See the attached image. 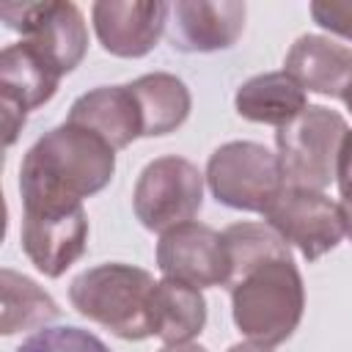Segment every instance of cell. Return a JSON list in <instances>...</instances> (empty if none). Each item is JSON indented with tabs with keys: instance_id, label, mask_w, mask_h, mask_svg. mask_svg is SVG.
<instances>
[{
	"instance_id": "484cf974",
	"label": "cell",
	"mask_w": 352,
	"mask_h": 352,
	"mask_svg": "<svg viewBox=\"0 0 352 352\" xmlns=\"http://www.w3.org/2000/svg\"><path fill=\"white\" fill-rule=\"evenodd\" d=\"M344 104H346V110H349V113H352V96H349V99H346V102H344Z\"/></svg>"
},
{
	"instance_id": "7402d4cb",
	"label": "cell",
	"mask_w": 352,
	"mask_h": 352,
	"mask_svg": "<svg viewBox=\"0 0 352 352\" xmlns=\"http://www.w3.org/2000/svg\"><path fill=\"white\" fill-rule=\"evenodd\" d=\"M336 184H338V192H341L338 209H341V217H344V231L352 239V129L346 132L344 146H341V154H338Z\"/></svg>"
},
{
	"instance_id": "277c9868",
	"label": "cell",
	"mask_w": 352,
	"mask_h": 352,
	"mask_svg": "<svg viewBox=\"0 0 352 352\" xmlns=\"http://www.w3.org/2000/svg\"><path fill=\"white\" fill-rule=\"evenodd\" d=\"M349 124L341 113L308 104L294 121L275 132L283 184L294 190L324 192L336 182L338 154Z\"/></svg>"
},
{
	"instance_id": "9c48e42d",
	"label": "cell",
	"mask_w": 352,
	"mask_h": 352,
	"mask_svg": "<svg viewBox=\"0 0 352 352\" xmlns=\"http://www.w3.org/2000/svg\"><path fill=\"white\" fill-rule=\"evenodd\" d=\"M19 239L25 256L41 275L60 278L85 253L88 214L82 204L69 209H22Z\"/></svg>"
},
{
	"instance_id": "44dd1931",
	"label": "cell",
	"mask_w": 352,
	"mask_h": 352,
	"mask_svg": "<svg viewBox=\"0 0 352 352\" xmlns=\"http://www.w3.org/2000/svg\"><path fill=\"white\" fill-rule=\"evenodd\" d=\"M311 16L319 28L352 41V3L316 0V3H311Z\"/></svg>"
},
{
	"instance_id": "ac0fdd59",
	"label": "cell",
	"mask_w": 352,
	"mask_h": 352,
	"mask_svg": "<svg viewBox=\"0 0 352 352\" xmlns=\"http://www.w3.org/2000/svg\"><path fill=\"white\" fill-rule=\"evenodd\" d=\"M140 118H143V138H160L168 132H176L192 107L187 85L168 72H151L129 82Z\"/></svg>"
},
{
	"instance_id": "9a60e30c",
	"label": "cell",
	"mask_w": 352,
	"mask_h": 352,
	"mask_svg": "<svg viewBox=\"0 0 352 352\" xmlns=\"http://www.w3.org/2000/svg\"><path fill=\"white\" fill-rule=\"evenodd\" d=\"M234 107L245 121L286 126L305 107L308 96L302 85L286 72H264L245 80L234 94Z\"/></svg>"
},
{
	"instance_id": "ba28073f",
	"label": "cell",
	"mask_w": 352,
	"mask_h": 352,
	"mask_svg": "<svg viewBox=\"0 0 352 352\" xmlns=\"http://www.w3.org/2000/svg\"><path fill=\"white\" fill-rule=\"evenodd\" d=\"M261 217L286 245L297 248L308 261L322 258L346 236L338 204L314 190L283 187Z\"/></svg>"
},
{
	"instance_id": "cb8c5ba5",
	"label": "cell",
	"mask_w": 352,
	"mask_h": 352,
	"mask_svg": "<svg viewBox=\"0 0 352 352\" xmlns=\"http://www.w3.org/2000/svg\"><path fill=\"white\" fill-rule=\"evenodd\" d=\"M228 352H272V349L261 346V344H253V341H242V344H234Z\"/></svg>"
},
{
	"instance_id": "603a6c76",
	"label": "cell",
	"mask_w": 352,
	"mask_h": 352,
	"mask_svg": "<svg viewBox=\"0 0 352 352\" xmlns=\"http://www.w3.org/2000/svg\"><path fill=\"white\" fill-rule=\"evenodd\" d=\"M0 121H3V132H6V146H14V140L19 138L25 121H28V110L22 104H16L8 96H0Z\"/></svg>"
},
{
	"instance_id": "2e32d148",
	"label": "cell",
	"mask_w": 352,
	"mask_h": 352,
	"mask_svg": "<svg viewBox=\"0 0 352 352\" xmlns=\"http://www.w3.org/2000/svg\"><path fill=\"white\" fill-rule=\"evenodd\" d=\"M60 74L25 41H14L0 52V96L14 99L28 113L50 102Z\"/></svg>"
},
{
	"instance_id": "5bb4252c",
	"label": "cell",
	"mask_w": 352,
	"mask_h": 352,
	"mask_svg": "<svg viewBox=\"0 0 352 352\" xmlns=\"http://www.w3.org/2000/svg\"><path fill=\"white\" fill-rule=\"evenodd\" d=\"M69 124L82 126L102 138L110 148H126L132 140L143 138V118L138 99L126 85H99L74 99L69 107Z\"/></svg>"
},
{
	"instance_id": "3957f363",
	"label": "cell",
	"mask_w": 352,
	"mask_h": 352,
	"mask_svg": "<svg viewBox=\"0 0 352 352\" xmlns=\"http://www.w3.org/2000/svg\"><path fill=\"white\" fill-rule=\"evenodd\" d=\"M154 275L148 270L107 261L80 272L69 286V300L85 319L107 327L124 341L154 336Z\"/></svg>"
},
{
	"instance_id": "ffe728a7",
	"label": "cell",
	"mask_w": 352,
	"mask_h": 352,
	"mask_svg": "<svg viewBox=\"0 0 352 352\" xmlns=\"http://www.w3.org/2000/svg\"><path fill=\"white\" fill-rule=\"evenodd\" d=\"M16 352H110V346L82 327L63 324L33 333L16 346Z\"/></svg>"
},
{
	"instance_id": "6da1fadb",
	"label": "cell",
	"mask_w": 352,
	"mask_h": 352,
	"mask_svg": "<svg viewBox=\"0 0 352 352\" xmlns=\"http://www.w3.org/2000/svg\"><path fill=\"white\" fill-rule=\"evenodd\" d=\"M116 173V148L94 132L63 121L44 132L22 157V209H69L96 195Z\"/></svg>"
},
{
	"instance_id": "d4e9b609",
	"label": "cell",
	"mask_w": 352,
	"mask_h": 352,
	"mask_svg": "<svg viewBox=\"0 0 352 352\" xmlns=\"http://www.w3.org/2000/svg\"><path fill=\"white\" fill-rule=\"evenodd\" d=\"M160 352H206L201 344H170V346H165V349H160Z\"/></svg>"
},
{
	"instance_id": "4fadbf2b",
	"label": "cell",
	"mask_w": 352,
	"mask_h": 352,
	"mask_svg": "<svg viewBox=\"0 0 352 352\" xmlns=\"http://www.w3.org/2000/svg\"><path fill=\"white\" fill-rule=\"evenodd\" d=\"M283 72L292 74L302 91L341 102L352 96V47H344L327 36H300L286 52Z\"/></svg>"
},
{
	"instance_id": "7a4b0ae2",
	"label": "cell",
	"mask_w": 352,
	"mask_h": 352,
	"mask_svg": "<svg viewBox=\"0 0 352 352\" xmlns=\"http://www.w3.org/2000/svg\"><path fill=\"white\" fill-rule=\"evenodd\" d=\"M228 289L234 324L248 341L272 349L292 338L305 308V286L292 253L242 270Z\"/></svg>"
},
{
	"instance_id": "d6986e66",
	"label": "cell",
	"mask_w": 352,
	"mask_h": 352,
	"mask_svg": "<svg viewBox=\"0 0 352 352\" xmlns=\"http://www.w3.org/2000/svg\"><path fill=\"white\" fill-rule=\"evenodd\" d=\"M0 289H3V324H0L3 336L44 327L60 314L58 302L44 289H38L36 280L8 267L0 272Z\"/></svg>"
},
{
	"instance_id": "e0dca14e",
	"label": "cell",
	"mask_w": 352,
	"mask_h": 352,
	"mask_svg": "<svg viewBox=\"0 0 352 352\" xmlns=\"http://www.w3.org/2000/svg\"><path fill=\"white\" fill-rule=\"evenodd\" d=\"M151 311H154V336L165 341V346L190 344L195 336H201L206 324V300L201 289L173 278L157 280Z\"/></svg>"
},
{
	"instance_id": "8992f818",
	"label": "cell",
	"mask_w": 352,
	"mask_h": 352,
	"mask_svg": "<svg viewBox=\"0 0 352 352\" xmlns=\"http://www.w3.org/2000/svg\"><path fill=\"white\" fill-rule=\"evenodd\" d=\"M204 204V173L184 157L168 154L151 160L135 184L132 206L143 228L165 234L190 223Z\"/></svg>"
},
{
	"instance_id": "30bf717a",
	"label": "cell",
	"mask_w": 352,
	"mask_h": 352,
	"mask_svg": "<svg viewBox=\"0 0 352 352\" xmlns=\"http://www.w3.org/2000/svg\"><path fill=\"white\" fill-rule=\"evenodd\" d=\"M157 267L165 278L190 283L195 289L228 286L231 272L223 234L195 220L160 234Z\"/></svg>"
},
{
	"instance_id": "7c38bea8",
	"label": "cell",
	"mask_w": 352,
	"mask_h": 352,
	"mask_svg": "<svg viewBox=\"0 0 352 352\" xmlns=\"http://www.w3.org/2000/svg\"><path fill=\"white\" fill-rule=\"evenodd\" d=\"M170 3L143 0H99L91 8L94 30L104 52L116 58H143L168 28Z\"/></svg>"
},
{
	"instance_id": "5b68a950",
	"label": "cell",
	"mask_w": 352,
	"mask_h": 352,
	"mask_svg": "<svg viewBox=\"0 0 352 352\" xmlns=\"http://www.w3.org/2000/svg\"><path fill=\"white\" fill-rule=\"evenodd\" d=\"M204 179L217 204L258 214H264V209L286 187L278 154L253 140H231L214 148Z\"/></svg>"
},
{
	"instance_id": "8fae6325",
	"label": "cell",
	"mask_w": 352,
	"mask_h": 352,
	"mask_svg": "<svg viewBox=\"0 0 352 352\" xmlns=\"http://www.w3.org/2000/svg\"><path fill=\"white\" fill-rule=\"evenodd\" d=\"M245 14L239 0H176L168 6V41L179 52L228 50L242 36Z\"/></svg>"
},
{
	"instance_id": "52a82bcc",
	"label": "cell",
	"mask_w": 352,
	"mask_h": 352,
	"mask_svg": "<svg viewBox=\"0 0 352 352\" xmlns=\"http://www.w3.org/2000/svg\"><path fill=\"white\" fill-rule=\"evenodd\" d=\"M0 16L8 30L22 33V41L33 47L60 77L80 66L88 50V30L74 3H3Z\"/></svg>"
}]
</instances>
